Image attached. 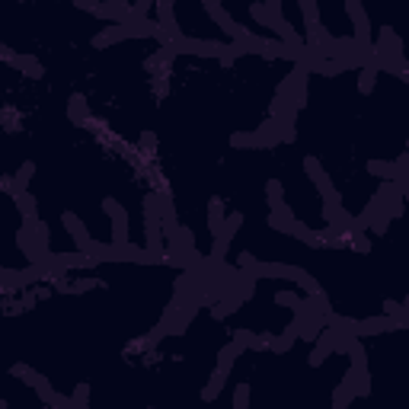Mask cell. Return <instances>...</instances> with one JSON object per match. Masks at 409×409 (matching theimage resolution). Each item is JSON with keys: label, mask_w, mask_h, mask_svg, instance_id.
Listing matches in <instances>:
<instances>
[{"label": "cell", "mask_w": 409, "mask_h": 409, "mask_svg": "<svg viewBox=\"0 0 409 409\" xmlns=\"http://www.w3.org/2000/svg\"><path fill=\"white\" fill-rule=\"evenodd\" d=\"M345 13L352 16V26H355V45L362 48V52H371L374 42H371V23H368L364 7H362V4H355V0H349V4H345Z\"/></svg>", "instance_id": "6da1fadb"}, {"label": "cell", "mask_w": 409, "mask_h": 409, "mask_svg": "<svg viewBox=\"0 0 409 409\" xmlns=\"http://www.w3.org/2000/svg\"><path fill=\"white\" fill-rule=\"evenodd\" d=\"M10 64H13V67H20L23 74H29V77H45V67H42L39 61L32 58V54H20V52H16Z\"/></svg>", "instance_id": "7a4b0ae2"}, {"label": "cell", "mask_w": 409, "mask_h": 409, "mask_svg": "<svg viewBox=\"0 0 409 409\" xmlns=\"http://www.w3.org/2000/svg\"><path fill=\"white\" fill-rule=\"evenodd\" d=\"M32 173H35V163L26 160L20 170H16V176H10V182H13V195L29 192V179H32Z\"/></svg>", "instance_id": "3957f363"}, {"label": "cell", "mask_w": 409, "mask_h": 409, "mask_svg": "<svg viewBox=\"0 0 409 409\" xmlns=\"http://www.w3.org/2000/svg\"><path fill=\"white\" fill-rule=\"evenodd\" d=\"M227 377H230V374H224V371H218V368H215V374H211L208 387L201 390V400H205V403H215V400H218V393L224 390V384H227Z\"/></svg>", "instance_id": "277c9868"}, {"label": "cell", "mask_w": 409, "mask_h": 409, "mask_svg": "<svg viewBox=\"0 0 409 409\" xmlns=\"http://www.w3.org/2000/svg\"><path fill=\"white\" fill-rule=\"evenodd\" d=\"M67 119L77 121V125H83V121L90 119V112H87V100H83V96H71V102H67Z\"/></svg>", "instance_id": "5b68a950"}, {"label": "cell", "mask_w": 409, "mask_h": 409, "mask_svg": "<svg viewBox=\"0 0 409 409\" xmlns=\"http://www.w3.org/2000/svg\"><path fill=\"white\" fill-rule=\"evenodd\" d=\"M221 224H224V201L221 198H211V205H208V227H211V234L218 237V230H221Z\"/></svg>", "instance_id": "8992f818"}, {"label": "cell", "mask_w": 409, "mask_h": 409, "mask_svg": "<svg viewBox=\"0 0 409 409\" xmlns=\"http://www.w3.org/2000/svg\"><path fill=\"white\" fill-rule=\"evenodd\" d=\"M374 81H377V71L371 64H364L362 67V74H358V90H362L364 96L371 93V90H374Z\"/></svg>", "instance_id": "52a82bcc"}, {"label": "cell", "mask_w": 409, "mask_h": 409, "mask_svg": "<svg viewBox=\"0 0 409 409\" xmlns=\"http://www.w3.org/2000/svg\"><path fill=\"white\" fill-rule=\"evenodd\" d=\"M368 170H371L374 176H384V182H393V173H396V170L390 167L387 160H371V163H368Z\"/></svg>", "instance_id": "ba28073f"}, {"label": "cell", "mask_w": 409, "mask_h": 409, "mask_svg": "<svg viewBox=\"0 0 409 409\" xmlns=\"http://www.w3.org/2000/svg\"><path fill=\"white\" fill-rule=\"evenodd\" d=\"M234 409H249V384H240L234 393Z\"/></svg>", "instance_id": "9c48e42d"}, {"label": "cell", "mask_w": 409, "mask_h": 409, "mask_svg": "<svg viewBox=\"0 0 409 409\" xmlns=\"http://www.w3.org/2000/svg\"><path fill=\"white\" fill-rule=\"evenodd\" d=\"M71 400L77 403V406L81 409H90V384H77V390H74V396H71Z\"/></svg>", "instance_id": "30bf717a"}, {"label": "cell", "mask_w": 409, "mask_h": 409, "mask_svg": "<svg viewBox=\"0 0 409 409\" xmlns=\"http://www.w3.org/2000/svg\"><path fill=\"white\" fill-rule=\"evenodd\" d=\"M150 409H154V406H150Z\"/></svg>", "instance_id": "8fae6325"}]
</instances>
